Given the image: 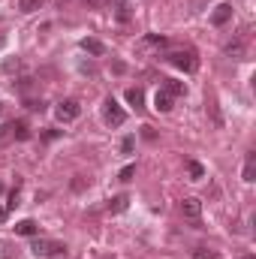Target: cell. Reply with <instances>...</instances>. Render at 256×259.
<instances>
[{"mask_svg": "<svg viewBox=\"0 0 256 259\" xmlns=\"http://www.w3.org/2000/svg\"><path fill=\"white\" fill-rule=\"evenodd\" d=\"M30 250L36 256H49V259H66V244L61 241H52V238H33Z\"/></svg>", "mask_w": 256, "mask_h": 259, "instance_id": "6da1fadb", "label": "cell"}, {"mask_svg": "<svg viewBox=\"0 0 256 259\" xmlns=\"http://www.w3.org/2000/svg\"><path fill=\"white\" fill-rule=\"evenodd\" d=\"M166 61L172 66H178V69H184V72H196L199 69V58H196L193 49H175V52L166 55Z\"/></svg>", "mask_w": 256, "mask_h": 259, "instance_id": "7a4b0ae2", "label": "cell"}, {"mask_svg": "<svg viewBox=\"0 0 256 259\" xmlns=\"http://www.w3.org/2000/svg\"><path fill=\"white\" fill-rule=\"evenodd\" d=\"M103 118H106V124H109V127H124L127 112L118 106V100H115V97H106V103H103Z\"/></svg>", "mask_w": 256, "mask_h": 259, "instance_id": "3957f363", "label": "cell"}, {"mask_svg": "<svg viewBox=\"0 0 256 259\" xmlns=\"http://www.w3.org/2000/svg\"><path fill=\"white\" fill-rule=\"evenodd\" d=\"M78 115H81L78 100H64V103H58V109H55V118H58L61 124H72Z\"/></svg>", "mask_w": 256, "mask_h": 259, "instance_id": "277c9868", "label": "cell"}, {"mask_svg": "<svg viewBox=\"0 0 256 259\" xmlns=\"http://www.w3.org/2000/svg\"><path fill=\"white\" fill-rule=\"evenodd\" d=\"M181 214H184V217L190 220L193 226L199 229V217H202V202H199L196 196H187V199L181 202Z\"/></svg>", "mask_w": 256, "mask_h": 259, "instance_id": "5b68a950", "label": "cell"}, {"mask_svg": "<svg viewBox=\"0 0 256 259\" xmlns=\"http://www.w3.org/2000/svg\"><path fill=\"white\" fill-rule=\"evenodd\" d=\"M232 21V3H220V6H214V12H211V24L214 27H223V24H229Z\"/></svg>", "mask_w": 256, "mask_h": 259, "instance_id": "8992f818", "label": "cell"}, {"mask_svg": "<svg viewBox=\"0 0 256 259\" xmlns=\"http://www.w3.org/2000/svg\"><path fill=\"white\" fill-rule=\"evenodd\" d=\"M172 103H175V97L169 94V91H157V97H154V109L157 112H172Z\"/></svg>", "mask_w": 256, "mask_h": 259, "instance_id": "52a82bcc", "label": "cell"}, {"mask_svg": "<svg viewBox=\"0 0 256 259\" xmlns=\"http://www.w3.org/2000/svg\"><path fill=\"white\" fill-rule=\"evenodd\" d=\"M6 133L12 136V139H18V142H24V139H30V133H27V124L24 121H12V124H6Z\"/></svg>", "mask_w": 256, "mask_h": 259, "instance_id": "ba28073f", "label": "cell"}, {"mask_svg": "<svg viewBox=\"0 0 256 259\" xmlns=\"http://www.w3.org/2000/svg\"><path fill=\"white\" fill-rule=\"evenodd\" d=\"M81 49H84L88 55H94V58H103V55H106V46H103L100 39H91V36L81 39Z\"/></svg>", "mask_w": 256, "mask_h": 259, "instance_id": "9c48e42d", "label": "cell"}, {"mask_svg": "<svg viewBox=\"0 0 256 259\" xmlns=\"http://www.w3.org/2000/svg\"><path fill=\"white\" fill-rule=\"evenodd\" d=\"M163 91H169L172 97H184L187 94V84L184 81H175V78H163V84H160Z\"/></svg>", "mask_w": 256, "mask_h": 259, "instance_id": "30bf717a", "label": "cell"}, {"mask_svg": "<svg viewBox=\"0 0 256 259\" xmlns=\"http://www.w3.org/2000/svg\"><path fill=\"white\" fill-rule=\"evenodd\" d=\"M127 103L136 109V112H142V109H145V94H142V88H130V91H127Z\"/></svg>", "mask_w": 256, "mask_h": 259, "instance_id": "8fae6325", "label": "cell"}, {"mask_svg": "<svg viewBox=\"0 0 256 259\" xmlns=\"http://www.w3.org/2000/svg\"><path fill=\"white\" fill-rule=\"evenodd\" d=\"M36 232H39V226H36L33 220H21V223H15V235H27V238H36Z\"/></svg>", "mask_w": 256, "mask_h": 259, "instance_id": "7c38bea8", "label": "cell"}, {"mask_svg": "<svg viewBox=\"0 0 256 259\" xmlns=\"http://www.w3.org/2000/svg\"><path fill=\"white\" fill-rule=\"evenodd\" d=\"M241 178H244L247 184H250V181H256V151H250V154H247V160H244V175H241Z\"/></svg>", "mask_w": 256, "mask_h": 259, "instance_id": "4fadbf2b", "label": "cell"}, {"mask_svg": "<svg viewBox=\"0 0 256 259\" xmlns=\"http://www.w3.org/2000/svg\"><path fill=\"white\" fill-rule=\"evenodd\" d=\"M127 208H130V196L127 193L109 199V211H112V214H121V211H127Z\"/></svg>", "mask_w": 256, "mask_h": 259, "instance_id": "5bb4252c", "label": "cell"}, {"mask_svg": "<svg viewBox=\"0 0 256 259\" xmlns=\"http://www.w3.org/2000/svg\"><path fill=\"white\" fill-rule=\"evenodd\" d=\"M115 3V15H118V21H130V3L127 0H112Z\"/></svg>", "mask_w": 256, "mask_h": 259, "instance_id": "9a60e30c", "label": "cell"}, {"mask_svg": "<svg viewBox=\"0 0 256 259\" xmlns=\"http://www.w3.org/2000/svg\"><path fill=\"white\" fill-rule=\"evenodd\" d=\"M187 172H190V181H202V178H205V166H202V163H196V160L187 163Z\"/></svg>", "mask_w": 256, "mask_h": 259, "instance_id": "2e32d148", "label": "cell"}, {"mask_svg": "<svg viewBox=\"0 0 256 259\" xmlns=\"http://www.w3.org/2000/svg\"><path fill=\"white\" fill-rule=\"evenodd\" d=\"M193 259H223L217 250H211V247H196L193 250Z\"/></svg>", "mask_w": 256, "mask_h": 259, "instance_id": "e0dca14e", "label": "cell"}, {"mask_svg": "<svg viewBox=\"0 0 256 259\" xmlns=\"http://www.w3.org/2000/svg\"><path fill=\"white\" fill-rule=\"evenodd\" d=\"M39 6H42V0H18V9H21L24 15H27V12H36Z\"/></svg>", "mask_w": 256, "mask_h": 259, "instance_id": "ac0fdd59", "label": "cell"}, {"mask_svg": "<svg viewBox=\"0 0 256 259\" xmlns=\"http://www.w3.org/2000/svg\"><path fill=\"white\" fill-rule=\"evenodd\" d=\"M226 55H229V58H235V61H241V58H244V46H241V42L226 46Z\"/></svg>", "mask_w": 256, "mask_h": 259, "instance_id": "d6986e66", "label": "cell"}, {"mask_svg": "<svg viewBox=\"0 0 256 259\" xmlns=\"http://www.w3.org/2000/svg\"><path fill=\"white\" fill-rule=\"evenodd\" d=\"M133 148H136V136H124V142H121V154L130 157V154H133Z\"/></svg>", "mask_w": 256, "mask_h": 259, "instance_id": "ffe728a7", "label": "cell"}, {"mask_svg": "<svg viewBox=\"0 0 256 259\" xmlns=\"http://www.w3.org/2000/svg\"><path fill=\"white\" fill-rule=\"evenodd\" d=\"M133 175H136V166L130 163V166H124V169H121V175H118V181H124V184H127V181H133Z\"/></svg>", "mask_w": 256, "mask_h": 259, "instance_id": "44dd1931", "label": "cell"}, {"mask_svg": "<svg viewBox=\"0 0 256 259\" xmlns=\"http://www.w3.org/2000/svg\"><path fill=\"white\" fill-rule=\"evenodd\" d=\"M12 256H15L12 244H9V241H0V259H12Z\"/></svg>", "mask_w": 256, "mask_h": 259, "instance_id": "7402d4cb", "label": "cell"}, {"mask_svg": "<svg viewBox=\"0 0 256 259\" xmlns=\"http://www.w3.org/2000/svg\"><path fill=\"white\" fill-rule=\"evenodd\" d=\"M27 109H33V112H42V109H46V103H42V100H30V103H27Z\"/></svg>", "mask_w": 256, "mask_h": 259, "instance_id": "603a6c76", "label": "cell"}, {"mask_svg": "<svg viewBox=\"0 0 256 259\" xmlns=\"http://www.w3.org/2000/svg\"><path fill=\"white\" fill-rule=\"evenodd\" d=\"M15 66H18V61H6V64H3V69H6V72H12Z\"/></svg>", "mask_w": 256, "mask_h": 259, "instance_id": "cb8c5ba5", "label": "cell"}, {"mask_svg": "<svg viewBox=\"0 0 256 259\" xmlns=\"http://www.w3.org/2000/svg\"><path fill=\"white\" fill-rule=\"evenodd\" d=\"M84 3H91V6H103V0H84Z\"/></svg>", "mask_w": 256, "mask_h": 259, "instance_id": "d4e9b609", "label": "cell"}, {"mask_svg": "<svg viewBox=\"0 0 256 259\" xmlns=\"http://www.w3.org/2000/svg\"><path fill=\"white\" fill-rule=\"evenodd\" d=\"M3 46H6V33H0V49H3Z\"/></svg>", "mask_w": 256, "mask_h": 259, "instance_id": "484cf974", "label": "cell"}, {"mask_svg": "<svg viewBox=\"0 0 256 259\" xmlns=\"http://www.w3.org/2000/svg\"><path fill=\"white\" fill-rule=\"evenodd\" d=\"M0 220H6V208H0Z\"/></svg>", "mask_w": 256, "mask_h": 259, "instance_id": "4316f807", "label": "cell"}, {"mask_svg": "<svg viewBox=\"0 0 256 259\" xmlns=\"http://www.w3.org/2000/svg\"><path fill=\"white\" fill-rule=\"evenodd\" d=\"M0 193H3V184H0Z\"/></svg>", "mask_w": 256, "mask_h": 259, "instance_id": "83f0119b", "label": "cell"}, {"mask_svg": "<svg viewBox=\"0 0 256 259\" xmlns=\"http://www.w3.org/2000/svg\"><path fill=\"white\" fill-rule=\"evenodd\" d=\"M0 115H3V106H0Z\"/></svg>", "mask_w": 256, "mask_h": 259, "instance_id": "f1b7e54d", "label": "cell"}, {"mask_svg": "<svg viewBox=\"0 0 256 259\" xmlns=\"http://www.w3.org/2000/svg\"><path fill=\"white\" fill-rule=\"evenodd\" d=\"M244 259H253V256H244Z\"/></svg>", "mask_w": 256, "mask_h": 259, "instance_id": "f546056e", "label": "cell"}, {"mask_svg": "<svg viewBox=\"0 0 256 259\" xmlns=\"http://www.w3.org/2000/svg\"><path fill=\"white\" fill-rule=\"evenodd\" d=\"M109 259H115V256H109Z\"/></svg>", "mask_w": 256, "mask_h": 259, "instance_id": "4dcf8cb0", "label": "cell"}]
</instances>
